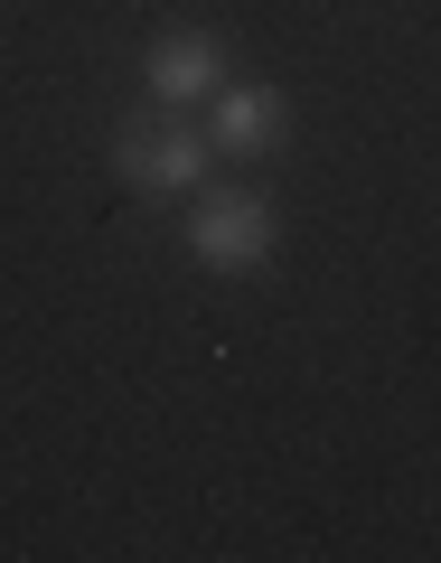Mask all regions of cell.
<instances>
[{
    "instance_id": "cell-2",
    "label": "cell",
    "mask_w": 441,
    "mask_h": 563,
    "mask_svg": "<svg viewBox=\"0 0 441 563\" xmlns=\"http://www.w3.org/2000/svg\"><path fill=\"white\" fill-rule=\"evenodd\" d=\"M113 161H122V179H141V188H198V179H207V141H198V132H161V141H151V132L132 122Z\"/></svg>"
},
{
    "instance_id": "cell-4",
    "label": "cell",
    "mask_w": 441,
    "mask_h": 563,
    "mask_svg": "<svg viewBox=\"0 0 441 563\" xmlns=\"http://www.w3.org/2000/svg\"><path fill=\"white\" fill-rule=\"evenodd\" d=\"M273 132H282V95H263V85H225L217 95V151H263Z\"/></svg>"
},
{
    "instance_id": "cell-1",
    "label": "cell",
    "mask_w": 441,
    "mask_h": 563,
    "mask_svg": "<svg viewBox=\"0 0 441 563\" xmlns=\"http://www.w3.org/2000/svg\"><path fill=\"white\" fill-rule=\"evenodd\" d=\"M188 254H198L207 273H254V263L273 254V207H263L254 188H225V198H207L198 217H188Z\"/></svg>"
},
{
    "instance_id": "cell-3",
    "label": "cell",
    "mask_w": 441,
    "mask_h": 563,
    "mask_svg": "<svg viewBox=\"0 0 441 563\" xmlns=\"http://www.w3.org/2000/svg\"><path fill=\"white\" fill-rule=\"evenodd\" d=\"M151 103H198V95H217V47L207 38H169V47H151Z\"/></svg>"
}]
</instances>
